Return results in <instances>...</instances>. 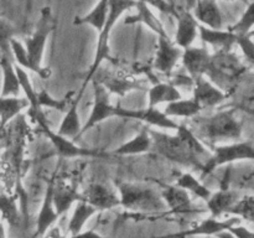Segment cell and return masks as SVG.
<instances>
[{
    "label": "cell",
    "instance_id": "6da1fadb",
    "mask_svg": "<svg viewBox=\"0 0 254 238\" xmlns=\"http://www.w3.org/2000/svg\"><path fill=\"white\" fill-rule=\"evenodd\" d=\"M175 131L176 134L171 135L150 129L154 150L166 160L202 170L211 151L186 124H180Z\"/></svg>",
    "mask_w": 254,
    "mask_h": 238
},
{
    "label": "cell",
    "instance_id": "bcb514c9",
    "mask_svg": "<svg viewBox=\"0 0 254 238\" xmlns=\"http://www.w3.org/2000/svg\"><path fill=\"white\" fill-rule=\"evenodd\" d=\"M216 238H235V237H233V236L231 235V233L228 232V231H227V232H222V233H220V235H218L217 237H216Z\"/></svg>",
    "mask_w": 254,
    "mask_h": 238
},
{
    "label": "cell",
    "instance_id": "f907efd6",
    "mask_svg": "<svg viewBox=\"0 0 254 238\" xmlns=\"http://www.w3.org/2000/svg\"><path fill=\"white\" fill-rule=\"evenodd\" d=\"M168 1H169V2H171V4H173V0H168ZM189 1L191 2V1H192V0H189Z\"/></svg>",
    "mask_w": 254,
    "mask_h": 238
},
{
    "label": "cell",
    "instance_id": "836d02e7",
    "mask_svg": "<svg viewBox=\"0 0 254 238\" xmlns=\"http://www.w3.org/2000/svg\"><path fill=\"white\" fill-rule=\"evenodd\" d=\"M254 27V0L250 1L247 4V7L241 15L240 19L228 27L231 32L236 35L237 37L240 36H247V35H252V30Z\"/></svg>",
    "mask_w": 254,
    "mask_h": 238
},
{
    "label": "cell",
    "instance_id": "f35d334b",
    "mask_svg": "<svg viewBox=\"0 0 254 238\" xmlns=\"http://www.w3.org/2000/svg\"><path fill=\"white\" fill-rule=\"evenodd\" d=\"M107 82H99L102 86L106 87L107 91L111 93H118V94H124L129 91H133V89L140 88L136 82L131 81V79H126V78H119L116 76H108L106 77Z\"/></svg>",
    "mask_w": 254,
    "mask_h": 238
},
{
    "label": "cell",
    "instance_id": "d6a6232c",
    "mask_svg": "<svg viewBox=\"0 0 254 238\" xmlns=\"http://www.w3.org/2000/svg\"><path fill=\"white\" fill-rule=\"evenodd\" d=\"M175 185H178L179 187L184 188V190L188 191L189 193H192L196 197L201 198L206 202L208 200V197L211 196L212 191L207 187L206 185H203V182L201 180H198L197 178L192 175L191 173L188 171H184L176 178Z\"/></svg>",
    "mask_w": 254,
    "mask_h": 238
},
{
    "label": "cell",
    "instance_id": "816d5d0a",
    "mask_svg": "<svg viewBox=\"0 0 254 238\" xmlns=\"http://www.w3.org/2000/svg\"><path fill=\"white\" fill-rule=\"evenodd\" d=\"M44 238H47V237H46V236H45V237H44Z\"/></svg>",
    "mask_w": 254,
    "mask_h": 238
},
{
    "label": "cell",
    "instance_id": "ee69618b",
    "mask_svg": "<svg viewBox=\"0 0 254 238\" xmlns=\"http://www.w3.org/2000/svg\"><path fill=\"white\" fill-rule=\"evenodd\" d=\"M46 237L47 238H67V235L62 233V231L60 230V227H57V226H54V227H52L51 230L47 232Z\"/></svg>",
    "mask_w": 254,
    "mask_h": 238
},
{
    "label": "cell",
    "instance_id": "83f0119b",
    "mask_svg": "<svg viewBox=\"0 0 254 238\" xmlns=\"http://www.w3.org/2000/svg\"><path fill=\"white\" fill-rule=\"evenodd\" d=\"M183 98V94L176 86L169 82H159L151 86L148 91V107H158L169 104Z\"/></svg>",
    "mask_w": 254,
    "mask_h": 238
},
{
    "label": "cell",
    "instance_id": "f6af8a7d",
    "mask_svg": "<svg viewBox=\"0 0 254 238\" xmlns=\"http://www.w3.org/2000/svg\"><path fill=\"white\" fill-rule=\"evenodd\" d=\"M0 238H7L6 237V230H5V226L1 221H0Z\"/></svg>",
    "mask_w": 254,
    "mask_h": 238
},
{
    "label": "cell",
    "instance_id": "e575fe53",
    "mask_svg": "<svg viewBox=\"0 0 254 238\" xmlns=\"http://www.w3.org/2000/svg\"><path fill=\"white\" fill-rule=\"evenodd\" d=\"M10 50H11L12 61H14V63L17 67L25 69L26 72H34V73L37 74V69L32 64L24 44L21 41H19L16 37H14L11 40V42H10Z\"/></svg>",
    "mask_w": 254,
    "mask_h": 238
},
{
    "label": "cell",
    "instance_id": "ffe728a7",
    "mask_svg": "<svg viewBox=\"0 0 254 238\" xmlns=\"http://www.w3.org/2000/svg\"><path fill=\"white\" fill-rule=\"evenodd\" d=\"M134 9H135V14L127 16L124 19V25L143 24L158 37H170L161 20L156 16V14L150 6H148L144 2L136 1Z\"/></svg>",
    "mask_w": 254,
    "mask_h": 238
},
{
    "label": "cell",
    "instance_id": "7dc6e473",
    "mask_svg": "<svg viewBox=\"0 0 254 238\" xmlns=\"http://www.w3.org/2000/svg\"><path fill=\"white\" fill-rule=\"evenodd\" d=\"M242 109L246 112V113H248L250 116L254 117V107H243Z\"/></svg>",
    "mask_w": 254,
    "mask_h": 238
},
{
    "label": "cell",
    "instance_id": "5bb4252c",
    "mask_svg": "<svg viewBox=\"0 0 254 238\" xmlns=\"http://www.w3.org/2000/svg\"><path fill=\"white\" fill-rule=\"evenodd\" d=\"M184 50H181L170 37H158L154 68L160 73L170 76L179 61H181Z\"/></svg>",
    "mask_w": 254,
    "mask_h": 238
},
{
    "label": "cell",
    "instance_id": "ab89813d",
    "mask_svg": "<svg viewBox=\"0 0 254 238\" xmlns=\"http://www.w3.org/2000/svg\"><path fill=\"white\" fill-rule=\"evenodd\" d=\"M237 46L242 51L243 56L254 67V41L251 35L247 36H240L237 39Z\"/></svg>",
    "mask_w": 254,
    "mask_h": 238
},
{
    "label": "cell",
    "instance_id": "484cf974",
    "mask_svg": "<svg viewBox=\"0 0 254 238\" xmlns=\"http://www.w3.org/2000/svg\"><path fill=\"white\" fill-rule=\"evenodd\" d=\"M19 196H11L7 193L0 192V216L10 227H21L26 226L24 213L21 211V206L17 203Z\"/></svg>",
    "mask_w": 254,
    "mask_h": 238
},
{
    "label": "cell",
    "instance_id": "7c38bea8",
    "mask_svg": "<svg viewBox=\"0 0 254 238\" xmlns=\"http://www.w3.org/2000/svg\"><path fill=\"white\" fill-rule=\"evenodd\" d=\"M160 193L166 208H169V213L171 215L188 216L203 212V210L196 207L190 193L175 183L163 185Z\"/></svg>",
    "mask_w": 254,
    "mask_h": 238
},
{
    "label": "cell",
    "instance_id": "8fae6325",
    "mask_svg": "<svg viewBox=\"0 0 254 238\" xmlns=\"http://www.w3.org/2000/svg\"><path fill=\"white\" fill-rule=\"evenodd\" d=\"M117 117L123 119H130V120L143 121L146 125L154 126L158 129H166V130H176L180 124L176 120L169 118L163 109L158 107H146L144 109H130L118 106L117 108Z\"/></svg>",
    "mask_w": 254,
    "mask_h": 238
},
{
    "label": "cell",
    "instance_id": "f546056e",
    "mask_svg": "<svg viewBox=\"0 0 254 238\" xmlns=\"http://www.w3.org/2000/svg\"><path fill=\"white\" fill-rule=\"evenodd\" d=\"M109 6H111V0H98L91 11L83 16L74 17L73 25H89L99 32L108 16Z\"/></svg>",
    "mask_w": 254,
    "mask_h": 238
},
{
    "label": "cell",
    "instance_id": "7402d4cb",
    "mask_svg": "<svg viewBox=\"0 0 254 238\" xmlns=\"http://www.w3.org/2000/svg\"><path fill=\"white\" fill-rule=\"evenodd\" d=\"M240 193L232 188H220L216 192L211 193L208 200L206 201V210L210 212L211 217L220 218L228 215L231 208L240 198Z\"/></svg>",
    "mask_w": 254,
    "mask_h": 238
},
{
    "label": "cell",
    "instance_id": "74e56055",
    "mask_svg": "<svg viewBox=\"0 0 254 238\" xmlns=\"http://www.w3.org/2000/svg\"><path fill=\"white\" fill-rule=\"evenodd\" d=\"M17 29L9 21L0 16V52L1 56H6L12 59L11 50H10V42L14 37H16Z\"/></svg>",
    "mask_w": 254,
    "mask_h": 238
},
{
    "label": "cell",
    "instance_id": "d4e9b609",
    "mask_svg": "<svg viewBox=\"0 0 254 238\" xmlns=\"http://www.w3.org/2000/svg\"><path fill=\"white\" fill-rule=\"evenodd\" d=\"M0 68H1V97H19L21 92L19 77L16 72V64L12 59L6 56L0 57Z\"/></svg>",
    "mask_w": 254,
    "mask_h": 238
},
{
    "label": "cell",
    "instance_id": "52a82bcc",
    "mask_svg": "<svg viewBox=\"0 0 254 238\" xmlns=\"http://www.w3.org/2000/svg\"><path fill=\"white\" fill-rule=\"evenodd\" d=\"M30 116L34 119L35 123L37 124L40 130L42 131L45 136L51 141L52 146L56 150L57 155L60 158L64 159H74V158H93V156H104L108 155L107 153L98 150V149H89V148H82V146L77 145L73 140L68 138H64V136L60 135L57 131L52 130L51 126L47 123V119L45 117L44 112H39V113H31L30 112Z\"/></svg>",
    "mask_w": 254,
    "mask_h": 238
},
{
    "label": "cell",
    "instance_id": "d6986e66",
    "mask_svg": "<svg viewBox=\"0 0 254 238\" xmlns=\"http://www.w3.org/2000/svg\"><path fill=\"white\" fill-rule=\"evenodd\" d=\"M211 60H212V55L208 52L206 47L196 46L184 50L183 57H181L184 67L192 81L200 76H206L211 66Z\"/></svg>",
    "mask_w": 254,
    "mask_h": 238
},
{
    "label": "cell",
    "instance_id": "7a4b0ae2",
    "mask_svg": "<svg viewBox=\"0 0 254 238\" xmlns=\"http://www.w3.org/2000/svg\"><path fill=\"white\" fill-rule=\"evenodd\" d=\"M193 126H190L198 139L212 144H226L238 141L242 138V123L236 117L235 109L216 112L208 117H195Z\"/></svg>",
    "mask_w": 254,
    "mask_h": 238
},
{
    "label": "cell",
    "instance_id": "3957f363",
    "mask_svg": "<svg viewBox=\"0 0 254 238\" xmlns=\"http://www.w3.org/2000/svg\"><path fill=\"white\" fill-rule=\"evenodd\" d=\"M119 206L138 215H164L166 206L160 191L144 183L121 181L117 183Z\"/></svg>",
    "mask_w": 254,
    "mask_h": 238
},
{
    "label": "cell",
    "instance_id": "30bf717a",
    "mask_svg": "<svg viewBox=\"0 0 254 238\" xmlns=\"http://www.w3.org/2000/svg\"><path fill=\"white\" fill-rule=\"evenodd\" d=\"M241 223V220L235 216L227 218L208 217L200 221L196 225L191 226L188 230L179 231V232L164 235L156 238H192V237H217L220 233L227 232L231 227Z\"/></svg>",
    "mask_w": 254,
    "mask_h": 238
},
{
    "label": "cell",
    "instance_id": "c3c4849f",
    "mask_svg": "<svg viewBox=\"0 0 254 238\" xmlns=\"http://www.w3.org/2000/svg\"><path fill=\"white\" fill-rule=\"evenodd\" d=\"M6 135V128H0V141L5 138Z\"/></svg>",
    "mask_w": 254,
    "mask_h": 238
},
{
    "label": "cell",
    "instance_id": "d590c367",
    "mask_svg": "<svg viewBox=\"0 0 254 238\" xmlns=\"http://www.w3.org/2000/svg\"><path fill=\"white\" fill-rule=\"evenodd\" d=\"M228 215L254 223V195H246L238 198Z\"/></svg>",
    "mask_w": 254,
    "mask_h": 238
},
{
    "label": "cell",
    "instance_id": "9c48e42d",
    "mask_svg": "<svg viewBox=\"0 0 254 238\" xmlns=\"http://www.w3.org/2000/svg\"><path fill=\"white\" fill-rule=\"evenodd\" d=\"M92 84H93V104H92L91 113H89L86 123L82 126L81 135L86 131L91 130L98 124L103 123L107 119L117 117L118 106H114L112 103L111 93L97 79H93Z\"/></svg>",
    "mask_w": 254,
    "mask_h": 238
},
{
    "label": "cell",
    "instance_id": "277c9868",
    "mask_svg": "<svg viewBox=\"0 0 254 238\" xmlns=\"http://www.w3.org/2000/svg\"><path fill=\"white\" fill-rule=\"evenodd\" d=\"M135 4L136 0H111L108 16H107V20L106 22H104L102 30L99 31L98 40H97L96 52H94L93 61H92L91 66H89L88 71H87L83 84H82V88L81 91H79V93L77 94L76 99H78V101L81 99L82 94H83L84 92V88H86V84L92 82L94 76L98 73L99 68H101L104 60H107L109 57V52H111V49H109V40H111L113 27L116 26V24L119 21V19L123 16L124 12H127L128 10L134 9Z\"/></svg>",
    "mask_w": 254,
    "mask_h": 238
},
{
    "label": "cell",
    "instance_id": "e0dca14e",
    "mask_svg": "<svg viewBox=\"0 0 254 238\" xmlns=\"http://www.w3.org/2000/svg\"><path fill=\"white\" fill-rule=\"evenodd\" d=\"M52 185H54V178L50 180L49 185L46 186V190H45L41 206H40L39 213L36 216L35 232L32 238H44L60 218L55 210L54 201H52Z\"/></svg>",
    "mask_w": 254,
    "mask_h": 238
},
{
    "label": "cell",
    "instance_id": "b9f144b4",
    "mask_svg": "<svg viewBox=\"0 0 254 238\" xmlns=\"http://www.w3.org/2000/svg\"><path fill=\"white\" fill-rule=\"evenodd\" d=\"M228 232L235 238H254V231L250 230L246 226H242L241 223L231 227Z\"/></svg>",
    "mask_w": 254,
    "mask_h": 238
},
{
    "label": "cell",
    "instance_id": "2e32d148",
    "mask_svg": "<svg viewBox=\"0 0 254 238\" xmlns=\"http://www.w3.org/2000/svg\"><path fill=\"white\" fill-rule=\"evenodd\" d=\"M175 17L176 32L173 41L181 50H186L192 46L195 40L198 37L200 24L190 10H180L176 12Z\"/></svg>",
    "mask_w": 254,
    "mask_h": 238
},
{
    "label": "cell",
    "instance_id": "4dcf8cb0",
    "mask_svg": "<svg viewBox=\"0 0 254 238\" xmlns=\"http://www.w3.org/2000/svg\"><path fill=\"white\" fill-rule=\"evenodd\" d=\"M201 111H202V108L192 98H181L179 101L171 102V103L166 104L165 108L163 109L164 113L174 120H175V118L192 119L197 117L201 113Z\"/></svg>",
    "mask_w": 254,
    "mask_h": 238
},
{
    "label": "cell",
    "instance_id": "ac0fdd59",
    "mask_svg": "<svg viewBox=\"0 0 254 238\" xmlns=\"http://www.w3.org/2000/svg\"><path fill=\"white\" fill-rule=\"evenodd\" d=\"M82 200V193L77 190V187L67 181L55 180L52 185V201H54L55 210L59 217L66 215L76 202Z\"/></svg>",
    "mask_w": 254,
    "mask_h": 238
},
{
    "label": "cell",
    "instance_id": "44dd1931",
    "mask_svg": "<svg viewBox=\"0 0 254 238\" xmlns=\"http://www.w3.org/2000/svg\"><path fill=\"white\" fill-rule=\"evenodd\" d=\"M193 16L202 26L210 29H223V15L217 0H195Z\"/></svg>",
    "mask_w": 254,
    "mask_h": 238
},
{
    "label": "cell",
    "instance_id": "8992f818",
    "mask_svg": "<svg viewBox=\"0 0 254 238\" xmlns=\"http://www.w3.org/2000/svg\"><path fill=\"white\" fill-rule=\"evenodd\" d=\"M237 161H254V145L251 141L238 140L216 145L201 170V176L205 178L216 169Z\"/></svg>",
    "mask_w": 254,
    "mask_h": 238
},
{
    "label": "cell",
    "instance_id": "4316f807",
    "mask_svg": "<svg viewBox=\"0 0 254 238\" xmlns=\"http://www.w3.org/2000/svg\"><path fill=\"white\" fill-rule=\"evenodd\" d=\"M78 103V99H72L68 108L64 112V119H62L61 124H60L59 129H57V133H59L60 135L71 139V140L81 136L82 126H83L81 118H79Z\"/></svg>",
    "mask_w": 254,
    "mask_h": 238
},
{
    "label": "cell",
    "instance_id": "603a6c76",
    "mask_svg": "<svg viewBox=\"0 0 254 238\" xmlns=\"http://www.w3.org/2000/svg\"><path fill=\"white\" fill-rule=\"evenodd\" d=\"M198 36L203 44L215 47L218 51H232L233 47L237 45L238 39L228 29L216 30L202 26V25H200V27H198Z\"/></svg>",
    "mask_w": 254,
    "mask_h": 238
},
{
    "label": "cell",
    "instance_id": "cb8c5ba5",
    "mask_svg": "<svg viewBox=\"0 0 254 238\" xmlns=\"http://www.w3.org/2000/svg\"><path fill=\"white\" fill-rule=\"evenodd\" d=\"M153 150V139L150 135V129H141L138 134L112 151V155L117 156H133L150 153Z\"/></svg>",
    "mask_w": 254,
    "mask_h": 238
},
{
    "label": "cell",
    "instance_id": "4fadbf2b",
    "mask_svg": "<svg viewBox=\"0 0 254 238\" xmlns=\"http://www.w3.org/2000/svg\"><path fill=\"white\" fill-rule=\"evenodd\" d=\"M81 193L82 200L93 206L97 211H109L119 207L117 190L103 182H91Z\"/></svg>",
    "mask_w": 254,
    "mask_h": 238
},
{
    "label": "cell",
    "instance_id": "5b68a950",
    "mask_svg": "<svg viewBox=\"0 0 254 238\" xmlns=\"http://www.w3.org/2000/svg\"><path fill=\"white\" fill-rule=\"evenodd\" d=\"M54 27L55 20L51 7L44 6L40 12V17L37 20L34 32L29 37H26L24 42V46L29 54L30 60H31L35 68L37 69V74L42 79H47L51 76V69H50V67L42 66V60H44L47 40H49V36Z\"/></svg>",
    "mask_w": 254,
    "mask_h": 238
},
{
    "label": "cell",
    "instance_id": "ba28073f",
    "mask_svg": "<svg viewBox=\"0 0 254 238\" xmlns=\"http://www.w3.org/2000/svg\"><path fill=\"white\" fill-rule=\"evenodd\" d=\"M243 72L245 66L232 51H218L212 55L206 77L226 92V88L240 78Z\"/></svg>",
    "mask_w": 254,
    "mask_h": 238
},
{
    "label": "cell",
    "instance_id": "8d00e7d4",
    "mask_svg": "<svg viewBox=\"0 0 254 238\" xmlns=\"http://www.w3.org/2000/svg\"><path fill=\"white\" fill-rule=\"evenodd\" d=\"M73 94V92L66 96L64 98L59 99L52 97L46 89H40L37 91V103H39L40 108H50V109H56V111L60 112H66L67 108H68L69 103L73 98L71 99V96Z\"/></svg>",
    "mask_w": 254,
    "mask_h": 238
},
{
    "label": "cell",
    "instance_id": "9a60e30c",
    "mask_svg": "<svg viewBox=\"0 0 254 238\" xmlns=\"http://www.w3.org/2000/svg\"><path fill=\"white\" fill-rule=\"evenodd\" d=\"M228 94L206 76H200L193 79L192 99L203 109L215 108L227 99Z\"/></svg>",
    "mask_w": 254,
    "mask_h": 238
},
{
    "label": "cell",
    "instance_id": "60d3db41",
    "mask_svg": "<svg viewBox=\"0 0 254 238\" xmlns=\"http://www.w3.org/2000/svg\"><path fill=\"white\" fill-rule=\"evenodd\" d=\"M136 1L144 2L148 6H150L151 9L158 10V11L163 12L165 15H170V16H175L176 12H178L174 4L169 2L168 0H136Z\"/></svg>",
    "mask_w": 254,
    "mask_h": 238
},
{
    "label": "cell",
    "instance_id": "7bdbcfd3",
    "mask_svg": "<svg viewBox=\"0 0 254 238\" xmlns=\"http://www.w3.org/2000/svg\"><path fill=\"white\" fill-rule=\"evenodd\" d=\"M67 238H103V236H101L94 230H82L76 235L67 236Z\"/></svg>",
    "mask_w": 254,
    "mask_h": 238
},
{
    "label": "cell",
    "instance_id": "f1b7e54d",
    "mask_svg": "<svg viewBox=\"0 0 254 238\" xmlns=\"http://www.w3.org/2000/svg\"><path fill=\"white\" fill-rule=\"evenodd\" d=\"M72 208H73V212H72L68 225H67V236H72L81 232L84 226H86V223L98 212L93 206L88 205L83 200L76 202V205Z\"/></svg>",
    "mask_w": 254,
    "mask_h": 238
},
{
    "label": "cell",
    "instance_id": "681fc988",
    "mask_svg": "<svg viewBox=\"0 0 254 238\" xmlns=\"http://www.w3.org/2000/svg\"><path fill=\"white\" fill-rule=\"evenodd\" d=\"M225 1H241V2H245V4H248L251 0H225Z\"/></svg>",
    "mask_w": 254,
    "mask_h": 238
},
{
    "label": "cell",
    "instance_id": "1f68e13d",
    "mask_svg": "<svg viewBox=\"0 0 254 238\" xmlns=\"http://www.w3.org/2000/svg\"><path fill=\"white\" fill-rule=\"evenodd\" d=\"M26 107H29L26 99L0 96V128H6L7 124L15 117L19 116Z\"/></svg>",
    "mask_w": 254,
    "mask_h": 238
}]
</instances>
